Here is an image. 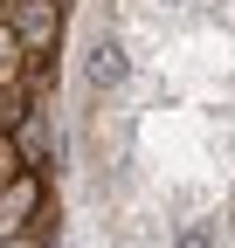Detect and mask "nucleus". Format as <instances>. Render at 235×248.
<instances>
[{"instance_id": "f257e3e1", "label": "nucleus", "mask_w": 235, "mask_h": 248, "mask_svg": "<svg viewBox=\"0 0 235 248\" xmlns=\"http://www.w3.org/2000/svg\"><path fill=\"white\" fill-rule=\"evenodd\" d=\"M7 28H14V42L28 55H49L55 42H63V7H55V0H14V7H7Z\"/></svg>"}, {"instance_id": "f03ea898", "label": "nucleus", "mask_w": 235, "mask_h": 248, "mask_svg": "<svg viewBox=\"0 0 235 248\" xmlns=\"http://www.w3.org/2000/svg\"><path fill=\"white\" fill-rule=\"evenodd\" d=\"M35 207H42V179L21 172L7 193H0V234H7V228H28V221H35Z\"/></svg>"}, {"instance_id": "7ed1b4c3", "label": "nucleus", "mask_w": 235, "mask_h": 248, "mask_svg": "<svg viewBox=\"0 0 235 248\" xmlns=\"http://www.w3.org/2000/svg\"><path fill=\"white\" fill-rule=\"evenodd\" d=\"M125 69H132V62H125V48H118V42H97V48H90V83H97V90L125 83Z\"/></svg>"}, {"instance_id": "20e7f679", "label": "nucleus", "mask_w": 235, "mask_h": 248, "mask_svg": "<svg viewBox=\"0 0 235 248\" xmlns=\"http://www.w3.org/2000/svg\"><path fill=\"white\" fill-rule=\"evenodd\" d=\"M21 55H28V48L14 42V28L0 21V90H14V83H21Z\"/></svg>"}, {"instance_id": "39448f33", "label": "nucleus", "mask_w": 235, "mask_h": 248, "mask_svg": "<svg viewBox=\"0 0 235 248\" xmlns=\"http://www.w3.org/2000/svg\"><path fill=\"white\" fill-rule=\"evenodd\" d=\"M28 172V159H21V145H14V131H0V193Z\"/></svg>"}, {"instance_id": "423d86ee", "label": "nucleus", "mask_w": 235, "mask_h": 248, "mask_svg": "<svg viewBox=\"0 0 235 248\" xmlns=\"http://www.w3.org/2000/svg\"><path fill=\"white\" fill-rule=\"evenodd\" d=\"M180 248H215V241H208V228H194V234H180Z\"/></svg>"}]
</instances>
